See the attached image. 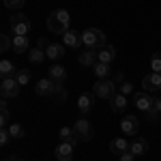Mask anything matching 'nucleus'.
I'll return each mask as SVG.
<instances>
[{
    "instance_id": "obj_16",
    "label": "nucleus",
    "mask_w": 161,
    "mask_h": 161,
    "mask_svg": "<svg viewBox=\"0 0 161 161\" xmlns=\"http://www.w3.org/2000/svg\"><path fill=\"white\" fill-rule=\"evenodd\" d=\"M110 150L114 153V155L120 157L123 153L129 150V140H127V137H114V140L110 142Z\"/></svg>"
},
{
    "instance_id": "obj_24",
    "label": "nucleus",
    "mask_w": 161,
    "mask_h": 161,
    "mask_svg": "<svg viewBox=\"0 0 161 161\" xmlns=\"http://www.w3.org/2000/svg\"><path fill=\"white\" fill-rule=\"evenodd\" d=\"M15 73H17V69L13 67L11 60H2L0 62V75H2V77H15Z\"/></svg>"
},
{
    "instance_id": "obj_13",
    "label": "nucleus",
    "mask_w": 161,
    "mask_h": 161,
    "mask_svg": "<svg viewBox=\"0 0 161 161\" xmlns=\"http://www.w3.org/2000/svg\"><path fill=\"white\" fill-rule=\"evenodd\" d=\"M92 105H95V92H82L80 99H77V108H80V112H82V114H90Z\"/></svg>"
},
{
    "instance_id": "obj_41",
    "label": "nucleus",
    "mask_w": 161,
    "mask_h": 161,
    "mask_svg": "<svg viewBox=\"0 0 161 161\" xmlns=\"http://www.w3.org/2000/svg\"><path fill=\"white\" fill-rule=\"evenodd\" d=\"M15 161H24V159H15Z\"/></svg>"
},
{
    "instance_id": "obj_1",
    "label": "nucleus",
    "mask_w": 161,
    "mask_h": 161,
    "mask_svg": "<svg viewBox=\"0 0 161 161\" xmlns=\"http://www.w3.org/2000/svg\"><path fill=\"white\" fill-rule=\"evenodd\" d=\"M69 24H71V15L64 9H56L47 15V30L54 35H64L69 30Z\"/></svg>"
},
{
    "instance_id": "obj_26",
    "label": "nucleus",
    "mask_w": 161,
    "mask_h": 161,
    "mask_svg": "<svg viewBox=\"0 0 161 161\" xmlns=\"http://www.w3.org/2000/svg\"><path fill=\"white\" fill-rule=\"evenodd\" d=\"M0 125L2 127H9L11 125V112H9V108H7V101H0Z\"/></svg>"
},
{
    "instance_id": "obj_22",
    "label": "nucleus",
    "mask_w": 161,
    "mask_h": 161,
    "mask_svg": "<svg viewBox=\"0 0 161 161\" xmlns=\"http://www.w3.org/2000/svg\"><path fill=\"white\" fill-rule=\"evenodd\" d=\"M45 58H47V54H45L43 47H32L28 52V60L32 64H41V62H45Z\"/></svg>"
},
{
    "instance_id": "obj_2",
    "label": "nucleus",
    "mask_w": 161,
    "mask_h": 161,
    "mask_svg": "<svg viewBox=\"0 0 161 161\" xmlns=\"http://www.w3.org/2000/svg\"><path fill=\"white\" fill-rule=\"evenodd\" d=\"M82 43L86 47H92V50H97V47L101 50V47H105V35L99 28H86L82 32Z\"/></svg>"
},
{
    "instance_id": "obj_39",
    "label": "nucleus",
    "mask_w": 161,
    "mask_h": 161,
    "mask_svg": "<svg viewBox=\"0 0 161 161\" xmlns=\"http://www.w3.org/2000/svg\"><path fill=\"white\" fill-rule=\"evenodd\" d=\"M155 108H157V110L161 112V99H155Z\"/></svg>"
},
{
    "instance_id": "obj_9",
    "label": "nucleus",
    "mask_w": 161,
    "mask_h": 161,
    "mask_svg": "<svg viewBox=\"0 0 161 161\" xmlns=\"http://www.w3.org/2000/svg\"><path fill=\"white\" fill-rule=\"evenodd\" d=\"M77 60H80V64H82V67H90V69H92V67L99 62V50L86 47V50L77 56Z\"/></svg>"
},
{
    "instance_id": "obj_4",
    "label": "nucleus",
    "mask_w": 161,
    "mask_h": 161,
    "mask_svg": "<svg viewBox=\"0 0 161 161\" xmlns=\"http://www.w3.org/2000/svg\"><path fill=\"white\" fill-rule=\"evenodd\" d=\"M11 28H13V37H26L30 30V19L26 13H13L11 17Z\"/></svg>"
},
{
    "instance_id": "obj_8",
    "label": "nucleus",
    "mask_w": 161,
    "mask_h": 161,
    "mask_svg": "<svg viewBox=\"0 0 161 161\" xmlns=\"http://www.w3.org/2000/svg\"><path fill=\"white\" fill-rule=\"evenodd\" d=\"M54 88H56V82L54 80H39L35 82V95L37 97H52L54 95Z\"/></svg>"
},
{
    "instance_id": "obj_36",
    "label": "nucleus",
    "mask_w": 161,
    "mask_h": 161,
    "mask_svg": "<svg viewBox=\"0 0 161 161\" xmlns=\"http://www.w3.org/2000/svg\"><path fill=\"white\" fill-rule=\"evenodd\" d=\"M136 159V155L131 153V150H127V153H123L120 157H118V161H133Z\"/></svg>"
},
{
    "instance_id": "obj_15",
    "label": "nucleus",
    "mask_w": 161,
    "mask_h": 161,
    "mask_svg": "<svg viewBox=\"0 0 161 161\" xmlns=\"http://www.w3.org/2000/svg\"><path fill=\"white\" fill-rule=\"evenodd\" d=\"M45 54H47V58L54 62H58L64 58V45L62 43H50L47 47H45Z\"/></svg>"
},
{
    "instance_id": "obj_34",
    "label": "nucleus",
    "mask_w": 161,
    "mask_h": 161,
    "mask_svg": "<svg viewBox=\"0 0 161 161\" xmlns=\"http://www.w3.org/2000/svg\"><path fill=\"white\" fill-rule=\"evenodd\" d=\"M159 114H161V112L157 110L155 105H153V108H150V110L146 112V116H148V120H150V123H157V120H159Z\"/></svg>"
},
{
    "instance_id": "obj_35",
    "label": "nucleus",
    "mask_w": 161,
    "mask_h": 161,
    "mask_svg": "<svg viewBox=\"0 0 161 161\" xmlns=\"http://www.w3.org/2000/svg\"><path fill=\"white\" fill-rule=\"evenodd\" d=\"M120 92H123V95H131V92H133V86H131L129 82H123V84H120Z\"/></svg>"
},
{
    "instance_id": "obj_33",
    "label": "nucleus",
    "mask_w": 161,
    "mask_h": 161,
    "mask_svg": "<svg viewBox=\"0 0 161 161\" xmlns=\"http://www.w3.org/2000/svg\"><path fill=\"white\" fill-rule=\"evenodd\" d=\"M24 2H26V0H4V7L17 11V9H22V7H24Z\"/></svg>"
},
{
    "instance_id": "obj_20",
    "label": "nucleus",
    "mask_w": 161,
    "mask_h": 161,
    "mask_svg": "<svg viewBox=\"0 0 161 161\" xmlns=\"http://www.w3.org/2000/svg\"><path fill=\"white\" fill-rule=\"evenodd\" d=\"M58 137H60V142H69V144H77L80 140H77V136H75L73 127H62L60 131H58Z\"/></svg>"
},
{
    "instance_id": "obj_27",
    "label": "nucleus",
    "mask_w": 161,
    "mask_h": 161,
    "mask_svg": "<svg viewBox=\"0 0 161 161\" xmlns=\"http://www.w3.org/2000/svg\"><path fill=\"white\" fill-rule=\"evenodd\" d=\"M9 133H11L13 140H22V137L26 136V131H24V127L19 123H11L9 125Z\"/></svg>"
},
{
    "instance_id": "obj_30",
    "label": "nucleus",
    "mask_w": 161,
    "mask_h": 161,
    "mask_svg": "<svg viewBox=\"0 0 161 161\" xmlns=\"http://www.w3.org/2000/svg\"><path fill=\"white\" fill-rule=\"evenodd\" d=\"M150 69L153 73H161V52H155L150 56Z\"/></svg>"
},
{
    "instance_id": "obj_14",
    "label": "nucleus",
    "mask_w": 161,
    "mask_h": 161,
    "mask_svg": "<svg viewBox=\"0 0 161 161\" xmlns=\"http://www.w3.org/2000/svg\"><path fill=\"white\" fill-rule=\"evenodd\" d=\"M129 150L136 155V157H142V155H146V150H148V142L144 140V137H136L129 142Z\"/></svg>"
},
{
    "instance_id": "obj_18",
    "label": "nucleus",
    "mask_w": 161,
    "mask_h": 161,
    "mask_svg": "<svg viewBox=\"0 0 161 161\" xmlns=\"http://www.w3.org/2000/svg\"><path fill=\"white\" fill-rule=\"evenodd\" d=\"M110 108H112L114 112H118V114H123V112L127 110V95H123V92H116V95L110 99Z\"/></svg>"
},
{
    "instance_id": "obj_7",
    "label": "nucleus",
    "mask_w": 161,
    "mask_h": 161,
    "mask_svg": "<svg viewBox=\"0 0 161 161\" xmlns=\"http://www.w3.org/2000/svg\"><path fill=\"white\" fill-rule=\"evenodd\" d=\"M133 105H136L140 112L146 114V112L155 105V99L150 97V92H146V90H144V92H133Z\"/></svg>"
},
{
    "instance_id": "obj_10",
    "label": "nucleus",
    "mask_w": 161,
    "mask_h": 161,
    "mask_svg": "<svg viewBox=\"0 0 161 161\" xmlns=\"http://www.w3.org/2000/svg\"><path fill=\"white\" fill-rule=\"evenodd\" d=\"M142 86H144L146 92H157V90H161V73H148V75H144Z\"/></svg>"
},
{
    "instance_id": "obj_19",
    "label": "nucleus",
    "mask_w": 161,
    "mask_h": 161,
    "mask_svg": "<svg viewBox=\"0 0 161 161\" xmlns=\"http://www.w3.org/2000/svg\"><path fill=\"white\" fill-rule=\"evenodd\" d=\"M47 75H50V80L58 82V84H62V82L67 80V71H64V67H62V64H52L50 71H47Z\"/></svg>"
},
{
    "instance_id": "obj_38",
    "label": "nucleus",
    "mask_w": 161,
    "mask_h": 161,
    "mask_svg": "<svg viewBox=\"0 0 161 161\" xmlns=\"http://www.w3.org/2000/svg\"><path fill=\"white\" fill-rule=\"evenodd\" d=\"M47 45H50V43H45V39H39V47H43V50H45Z\"/></svg>"
},
{
    "instance_id": "obj_5",
    "label": "nucleus",
    "mask_w": 161,
    "mask_h": 161,
    "mask_svg": "<svg viewBox=\"0 0 161 161\" xmlns=\"http://www.w3.org/2000/svg\"><path fill=\"white\" fill-rule=\"evenodd\" d=\"M92 92L99 99H112L116 95V82L114 80H99V82H95Z\"/></svg>"
},
{
    "instance_id": "obj_31",
    "label": "nucleus",
    "mask_w": 161,
    "mask_h": 161,
    "mask_svg": "<svg viewBox=\"0 0 161 161\" xmlns=\"http://www.w3.org/2000/svg\"><path fill=\"white\" fill-rule=\"evenodd\" d=\"M9 142H11V133H9V129H7V127H2V129H0V146H2V148H7V146H9Z\"/></svg>"
},
{
    "instance_id": "obj_37",
    "label": "nucleus",
    "mask_w": 161,
    "mask_h": 161,
    "mask_svg": "<svg viewBox=\"0 0 161 161\" xmlns=\"http://www.w3.org/2000/svg\"><path fill=\"white\" fill-rule=\"evenodd\" d=\"M114 82H116V84H123V73H120V71L114 75Z\"/></svg>"
},
{
    "instance_id": "obj_6",
    "label": "nucleus",
    "mask_w": 161,
    "mask_h": 161,
    "mask_svg": "<svg viewBox=\"0 0 161 161\" xmlns=\"http://www.w3.org/2000/svg\"><path fill=\"white\" fill-rule=\"evenodd\" d=\"M73 131H75V136H77V140L80 142H88V140H92V125L88 123L86 118H80L77 123L73 125Z\"/></svg>"
},
{
    "instance_id": "obj_21",
    "label": "nucleus",
    "mask_w": 161,
    "mask_h": 161,
    "mask_svg": "<svg viewBox=\"0 0 161 161\" xmlns=\"http://www.w3.org/2000/svg\"><path fill=\"white\" fill-rule=\"evenodd\" d=\"M116 58V47H112V45H105V47H101L99 50V62H105V64H112Z\"/></svg>"
},
{
    "instance_id": "obj_40",
    "label": "nucleus",
    "mask_w": 161,
    "mask_h": 161,
    "mask_svg": "<svg viewBox=\"0 0 161 161\" xmlns=\"http://www.w3.org/2000/svg\"><path fill=\"white\" fill-rule=\"evenodd\" d=\"M4 161H15V157H9V159H4Z\"/></svg>"
},
{
    "instance_id": "obj_11",
    "label": "nucleus",
    "mask_w": 161,
    "mask_h": 161,
    "mask_svg": "<svg viewBox=\"0 0 161 161\" xmlns=\"http://www.w3.org/2000/svg\"><path fill=\"white\" fill-rule=\"evenodd\" d=\"M137 129H140V123H137L136 116H123V120H120V131H123L125 136H136Z\"/></svg>"
},
{
    "instance_id": "obj_29",
    "label": "nucleus",
    "mask_w": 161,
    "mask_h": 161,
    "mask_svg": "<svg viewBox=\"0 0 161 161\" xmlns=\"http://www.w3.org/2000/svg\"><path fill=\"white\" fill-rule=\"evenodd\" d=\"M52 97L56 99V103H64V101H67V90H64V86L56 82V88H54V95H52Z\"/></svg>"
},
{
    "instance_id": "obj_12",
    "label": "nucleus",
    "mask_w": 161,
    "mask_h": 161,
    "mask_svg": "<svg viewBox=\"0 0 161 161\" xmlns=\"http://www.w3.org/2000/svg\"><path fill=\"white\" fill-rule=\"evenodd\" d=\"M73 144H69V142H60L56 150H54V155H56V159L58 161H71L73 159Z\"/></svg>"
},
{
    "instance_id": "obj_23",
    "label": "nucleus",
    "mask_w": 161,
    "mask_h": 161,
    "mask_svg": "<svg viewBox=\"0 0 161 161\" xmlns=\"http://www.w3.org/2000/svg\"><path fill=\"white\" fill-rule=\"evenodd\" d=\"M92 73L97 75V80H108L110 73H112V67L105 64V62H97V64L92 67Z\"/></svg>"
},
{
    "instance_id": "obj_3",
    "label": "nucleus",
    "mask_w": 161,
    "mask_h": 161,
    "mask_svg": "<svg viewBox=\"0 0 161 161\" xmlns=\"http://www.w3.org/2000/svg\"><path fill=\"white\" fill-rule=\"evenodd\" d=\"M19 84L15 77H2L0 82V101H9V99H17L19 97Z\"/></svg>"
},
{
    "instance_id": "obj_17",
    "label": "nucleus",
    "mask_w": 161,
    "mask_h": 161,
    "mask_svg": "<svg viewBox=\"0 0 161 161\" xmlns=\"http://www.w3.org/2000/svg\"><path fill=\"white\" fill-rule=\"evenodd\" d=\"M62 39H64L67 47H80L82 45V32H77V30H67L62 35Z\"/></svg>"
},
{
    "instance_id": "obj_28",
    "label": "nucleus",
    "mask_w": 161,
    "mask_h": 161,
    "mask_svg": "<svg viewBox=\"0 0 161 161\" xmlns=\"http://www.w3.org/2000/svg\"><path fill=\"white\" fill-rule=\"evenodd\" d=\"M15 80H17V84H19V86H26V84H30V71H28V69H17V73H15Z\"/></svg>"
},
{
    "instance_id": "obj_25",
    "label": "nucleus",
    "mask_w": 161,
    "mask_h": 161,
    "mask_svg": "<svg viewBox=\"0 0 161 161\" xmlns=\"http://www.w3.org/2000/svg\"><path fill=\"white\" fill-rule=\"evenodd\" d=\"M28 50V37H13V52L24 54Z\"/></svg>"
},
{
    "instance_id": "obj_32",
    "label": "nucleus",
    "mask_w": 161,
    "mask_h": 161,
    "mask_svg": "<svg viewBox=\"0 0 161 161\" xmlns=\"http://www.w3.org/2000/svg\"><path fill=\"white\" fill-rule=\"evenodd\" d=\"M0 45H2V47H0L2 54L9 52V50H13V39H9V35H2V37H0Z\"/></svg>"
}]
</instances>
